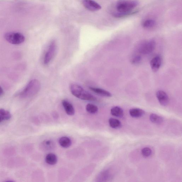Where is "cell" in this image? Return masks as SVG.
Segmentation results:
<instances>
[{
  "label": "cell",
  "mask_w": 182,
  "mask_h": 182,
  "mask_svg": "<svg viewBox=\"0 0 182 182\" xmlns=\"http://www.w3.org/2000/svg\"><path fill=\"white\" fill-rule=\"evenodd\" d=\"M4 93V92L3 89L1 86H0V96H3Z\"/></svg>",
  "instance_id": "cell-24"
},
{
  "label": "cell",
  "mask_w": 182,
  "mask_h": 182,
  "mask_svg": "<svg viewBox=\"0 0 182 182\" xmlns=\"http://www.w3.org/2000/svg\"><path fill=\"white\" fill-rule=\"evenodd\" d=\"M56 50V43L54 41H53L51 43L48 50L45 55L44 63L45 64H48L51 62L54 55Z\"/></svg>",
  "instance_id": "cell-6"
},
{
  "label": "cell",
  "mask_w": 182,
  "mask_h": 182,
  "mask_svg": "<svg viewBox=\"0 0 182 182\" xmlns=\"http://www.w3.org/2000/svg\"><path fill=\"white\" fill-rule=\"evenodd\" d=\"M58 159L56 155L54 153H50L46 155L45 161L47 164L50 165H54L57 162Z\"/></svg>",
  "instance_id": "cell-13"
},
{
  "label": "cell",
  "mask_w": 182,
  "mask_h": 182,
  "mask_svg": "<svg viewBox=\"0 0 182 182\" xmlns=\"http://www.w3.org/2000/svg\"><path fill=\"white\" fill-rule=\"evenodd\" d=\"M86 110L88 112L91 114L96 113L98 110L96 106L92 104H88L86 106Z\"/></svg>",
  "instance_id": "cell-20"
},
{
  "label": "cell",
  "mask_w": 182,
  "mask_h": 182,
  "mask_svg": "<svg viewBox=\"0 0 182 182\" xmlns=\"http://www.w3.org/2000/svg\"><path fill=\"white\" fill-rule=\"evenodd\" d=\"M129 113L131 116L134 118H139L145 115V111L139 108H133L130 110Z\"/></svg>",
  "instance_id": "cell-11"
},
{
  "label": "cell",
  "mask_w": 182,
  "mask_h": 182,
  "mask_svg": "<svg viewBox=\"0 0 182 182\" xmlns=\"http://www.w3.org/2000/svg\"><path fill=\"white\" fill-rule=\"evenodd\" d=\"M162 59L160 56H156L151 60L150 66L151 69L154 72L158 71L162 65Z\"/></svg>",
  "instance_id": "cell-9"
},
{
  "label": "cell",
  "mask_w": 182,
  "mask_h": 182,
  "mask_svg": "<svg viewBox=\"0 0 182 182\" xmlns=\"http://www.w3.org/2000/svg\"><path fill=\"white\" fill-rule=\"evenodd\" d=\"M83 4L85 8L91 11L99 10L101 8V6L93 0H83Z\"/></svg>",
  "instance_id": "cell-7"
},
{
  "label": "cell",
  "mask_w": 182,
  "mask_h": 182,
  "mask_svg": "<svg viewBox=\"0 0 182 182\" xmlns=\"http://www.w3.org/2000/svg\"><path fill=\"white\" fill-rule=\"evenodd\" d=\"M156 25V22L151 19L145 20L142 23V26L145 28H153Z\"/></svg>",
  "instance_id": "cell-19"
},
{
  "label": "cell",
  "mask_w": 182,
  "mask_h": 182,
  "mask_svg": "<svg viewBox=\"0 0 182 182\" xmlns=\"http://www.w3.org/2000/svg\"><path fill=\"white\" fill-rule=\"evenodd\" d=\"M156 96L161 105L166 106L169 103V98L168 95L164 91H158L156 93Z\"/></svg>",
  "instance_id": "cell-8"
},
{
  "label": "cell",
  "mask_w": 182,
  "mask_h": 182,
  "mask_svg": "<svg viewBox=\"0 0 182 182\" xmlns=\"http://www.w3.org/2000/svg\"><path fill=\"white\" fill-rule=\"evenodd\" d=\"M142 58L139 55H136L133 57L131 60L132 63L134 64H138L141 62Z\"/></svg>",
  "instance_id": "cell-23"
},
{
  "label": "cell",
  "mask_w": 182,
  "mask_h": 182,
  "mask_svg": "<svg viewBox=\"0 0 182 182\" xmlns=\"http://www.w3.org/2000/svg\"><path fill=\"white\" fill-rule=\"evenodd\" d=\"M70 89L72 94L79 99L88 101H95L96 100L95 97L79 85L72 84L70 86Z\"/></svg>",
  "instance_id": "cell-2"
},
{
  "label": "cell",
  "mask_w": 182,
  "mask_h": 182,
  "mask_svg": "<svg viewBox=\"0 0 182 182\" xmlns=\"http://www.w3.org/2000/svg\"><path fill=\"white\" fill-rule=\"evenodd\" d=\"M59 143L62 147L66 148L71 146L72 141L69 137L65 136H62L59 140Z\"/></svg>",
  "instance_id": "cell-14"
},
{
  "label": "cell",
  "mask_w": 182,
  "mask_h": 182,
  "mask_svg": "<svg viewBox=\"0 0 182 182\" xmlns=\"http://www.w3.org/2000/svg\"><path fill=\"white\" fill-rule=\"evenodd\" d=\"M90 89L92 92L102 96L107 97H110L112 96V95L110 92L104 90L103 89L93 88V87H90Z\"/></svg>",
  "instance_id": "cell-12"
},
{
  "label": "cell",
  "mask_w": 182,
  "mask_h": 182,
  "mask_svg": "<svg viewBox=\"0 0 182 182\" xmlns=\"http://www.w3.org/2000/svg\"><path fill=\"white\" fill-rule=\"evenodd\" d=\"M138 5L136 0H119L115 5L114 10L112 14L117 18L126 16L133 14L134 9Z\"/></svg>",
  "instance_id": "cell-1"
},
{
  "label": "cell",
  "mask_w": 182,
  "mask_h": 182,
  "mask_svg": "<svg viewBox=\"0 0 182 182\" xmlns=\"http://www.w3.org/2000/svg\"><path fill=\"white\" fill-rule=\"evenodd\" d=\"M111 113L113 116L120 118L123 117L124 115L123 109L119 107H115L112 108L111 110Z\"/></svg>",
  "instance_id": "cell-15"
},
{
  "label": "cell",
  "mask_w": 182,
  "mask_h": 182,
  "mask_svg": "<svg viewBox=\"0 0 182 182\" xmlns=\"http://www.w3.org/2000/svg\"><path fill=\"white\" fill-rule=\"evenodd\" d=\"M4 37L8 42L13 45L21 44L25 40V37L22 34L14 32H9L5 34Z\"/></svg>",
  "instance_id": "cell-4"
},
{
  "label": "cell",
  "mask_w": 182,
  "mask_h": 182,
  "mask_svg": "<svg viewBox=\"0 0 182 182\" xmlns=\"http://www.w3.org/2000/svg\"><path fill=\"white\" fill-rule=\"evenodd\" d=\"M141 154L144 157L147 158L151 156L152 154V151L149 148L145 147L142 150Z\"/></svg>",
  "instance_id": "cell-21"
},
{
  "label": "cell",
  "mask_w": 182,
  "mask_h": 182,
  "mask_svg": "<svg viewBox=\"0 0 182 182\" xmlns=\"http://www.w3.org/2000/svg\"><path fill=\"white\" fill-rule=\"evenodd\" d=\"M109 122L110 126L113 128L117 129L120 128L122 125L120 121L114 118L110 119Z\"/></svg>",
  "instance_id": "cell-18"
},
{
  "label": "cell",
  "mask_w": 182,
  "mask_h": 182,
  "mask_svg": "<svg viewBox=\"0 0 182 182\" xmlns=\"http://www.w3.org/2000/svg\"><path fill=\"white\" fill-rule=\"evenodd\" d=\"M62 104L66 113L68 115L73 116L75 114V109L71 103L67 100H64L62 101Z\"/></svg>",
  "instance_id": "cell-10"
},
{
  "label": "cell",
  "mask_w": 182,
  "mask_h": 182,
  "mask_svg": "<svg viewBox=\"0 0 182 182\" xmlns=\"http://www.w3.org/2000/svg\"><path fill=\"white\" fill-rule=\"evenodd\" d=\"M41 84L37 79L32 80L20 92V95L22 98H28L37 94L40 89Z\"/></svg>",
  "instance_id": "cell-3"
},
{
  "label": "cell",
  "mask_w": 182,
  "mask_h": 182,
  "mask_svg": "<svg viewBox=\"0 0 182 182\" xmlns=\"http://www.w3.org/2000/svg\"><path fill=\"white\" fill-rule=\"evenodd\" d=\"M43 145H44L46 148L47 149H51L54 148V142L50 140H47L46 141L43 143Z\"/></svg>",
  "instance_id": "cell-22"
},
{
  "label": "cell",
  "mask_w": 182,
  "mask_h": 182,
  "mask_svg": "<svg viewBox=\"0 0 182 182\" xmlns=\"http://www.w3.org/2000/svg\"><path fill=\"white\" fill-rule=\"evenodd\" d=\"M150 119L151 122L156 124H160L163 122L164 119L162 116L155 113H152L150 116Z\"/></svg>",
  "instance_id": "cell-16"
},
{
  "label": "cell",
  "mask_w": 182,
  "mask_h": 182,
  "mask_svg": "<svg viewBox=\"0 0 182 182\" xmlns=\"http://www.w3.org/2000/svg\"><path fill=\"white\" fill-rule=\"evenodd\" d=\"M11 117L9 112L3 109H0V122L5 120H8Z\"/></svg>",
  "instance_id": "cell-17"
},
{
  "label": "cell",
  "mask_w": 182,
  "mask_h": 182,
  "mask_svg": "<svg viewBox=\"0 0 182 182\" xmlns=\"http://www.w3.org/2000/svg\"><path fill=\"white\" fill-rule=\"evenodd\" d=\"M156 47V42L153 40H150L143 43L139 47V51L141 54H148L152 52Z\"/></svg>",
  "instance_id": "cell-5"
}]
</instances>
